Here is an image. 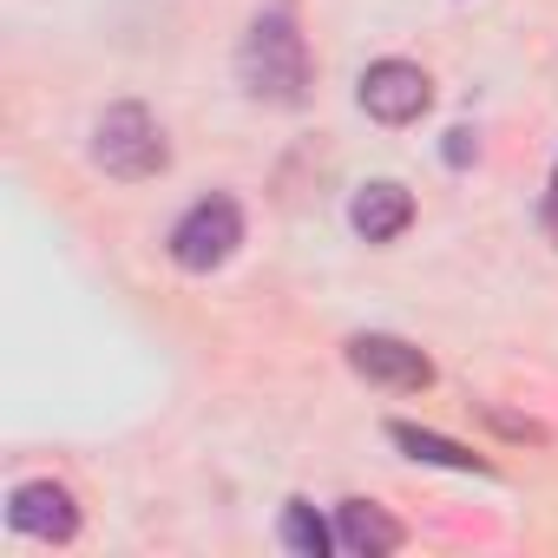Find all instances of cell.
<instances>
[{"label": "cell", "mask_w": 558, "mask_h": 558, "mask_svg": "<svg viewBox=\"0 0 558 558\" xmlns=\"http://www.w3.org/2000/svg\"><path fill=\"white\" fill-rule=\"evenodd\" d=\"M310 40H303V27H296V14L276 0V8H263L250 27H243V40H236V86H243V99H256V106H303L310 99Z\"/></svg>", "instance_id": "6da1fadb"}, {"label": "cell", "mask_w": 558, "mask_h": 558, "mask_svg": "<svg viewBox=\"0 0 558 558\" xmlns=\"http://www.w3.org/2000/svg\"><path fill=\"white\" fill-rule=\"evenodd\" d=\"M93 165L112 178V184H151V178H165V165H171V138H165V125L151 119V106H138V99H119V106H106L99 119H93Z\"/></svg>", "instance_id": "7a4b0ae2"}, {"label": "cell", "mask_w": 558, "mask_h": 558, "mask_svg": "<svg viewBox=\"0 0 558 558\" xmlns=\"http://www.w3.org/2000/svg\"><path fill=\"white\" fill-rule=\"evenodd\" d=\"M236 250H243V204H236L230 191L197 197V204L171 223V236H165V256H171L184 276H210V269H223Z\"/></svg>", "instance_id": "3957f363"}, {"label": "cell", "mask_w": 558, "mask_h": 558, "mask_svg": "<svg viewBox=\"0 0 558 558\" xmlns=\"http://www.w3.org/2000/svg\"><path fill=\"white\" fill-rule=\"evenodd\" d=\"M342 362H349L368 388H381V395H427V388H434V355H427L421 342H408V336H388V329L349 336V342H342Z\"/></svg>", "instance_id": "277c9868"}, {"label": "cell", "mask_w": 558, "mask_h": 558, "mask_svg": "<svg viewBox=\"0 0 558 558\" xmlns=\"http://www.w3.org/2000/svg\"><path fill=\"white\" fill-rule=\"evenodd\" d=\"M355 106H362L375 125L401 132V125H421V119L434 112V80H427V66H414V60H375V66L355 80Z\"/></svg>", "instance_id": "5b68a950"}, {"label": "cell", "mask_w": 558, "mask_h": 558, "mask_svg": "<svg viewBox=\"0 0 558 558\" xmlns=\"http://www.w3.org/2000/svg\"><path fill=\"white\" fill-rule=\"evenodd\" d=\"M8 525L40 545H73L80 538V499L60 480H21L8 493Z\"/></svg>", "instance_id": "8992f818"}, {"label": "cell", "mask_w": 558, "mask_h": 558, "mask_svg": "<svg viewBox=\"0 0 558 558\" xmlns=\"http://www.w3.org/2000/svg\"><path fill=\"white\" fill-rule=\"evenodd\" d=\"M408 223H414V191L395 184V178H375V184H362L349 197V230L362 243H395Z\"/></svg>", "instance_id": "52a82bcc"}, {"label": "cell", "mask_w": 558, "mask_h": 558, "mask_svg": "<svg viewBox=\"0 0 558 558\" xmlns=\"http://www.w3.org/2000/svg\"><path fill=\"white\" fill-rule=\"evenodd\" d=\"M336 545L349 558H388V551L408 545V525L388 506H375V499H342L336 506Z\"/></svg>", "instance_id": "ba28073f"}, {"label": "cell", "mask_w": 558, "mask_h": 558, "mask_svg": "<svg viewBox=\"0 0 558 558\" xmlns=\"http://www.w3.org/2000/svg\"><path fill=\"white\" fill-rule=\"evenodd\" d=\"M388 447H401V453L421 460V466H447V473H480V480H493V460H486V453H473V447H460V440H447V434H434V427H414V421H388Z\"/></svg>", "instance_id": "9c48e42d"}, {"label": "cell", "mask_w": 558, "mask_h": 558, "mask_svg": "<svg viewBox=\"0 0 558 558\" xmlns=\"http://www.w3.org/2000/svg\"><path fill=\"white\" fill-rule=\"evenodd\" d=\"M276 532H283V545H290L296 558H329V551H342V545H336V525H329L310 499H283Z\"/></svg>", "instance_id": "30bf717a"}, {"label": "cell", "mask_w": 558, "mask_h": 558, "mask_svg": "<svg viewBox=\"0 0 558 558\" xmlns=\"http://www.w3.org/2000/svg\"><path fill=\"white\" fill-rule=\"evenodd\" d=\"M480 414H486L506 440H532V447H545V440H551V427H538V421H525V414H506V408H493V401H480Z\"/></svg>", "instance_id": "8fae6325"}, {"label": "cell", "mask_w": 558, "mask_h": 558, "mask_svg": "<svg viewBox=\"0 0 558 558\" xmlns=\"http://www.w3.org/2000/svg\"><path fill=\"white\" fill-rule=\"evenodd\" d=\"M440 158H447L453 171H466V165L480 158V132H473V125H453V132H447V145H440Z\"/></svg>", "instance_id": "7c38bea8"}, {"label": "cell", "mask_w": 558, "mask_h": 558, "mask_svg": "<svg viewBox=\"0 0 558 558\" xmlns=\"http://www.w3.org/2000/svg\"><path fill=\"white\" fill-rule=\"evenodd\" d=\"M545 230H551V250H558V171H551V197H545Z\"/></svg>", "instance_id": "4fadbf2b"}]
</instances>
